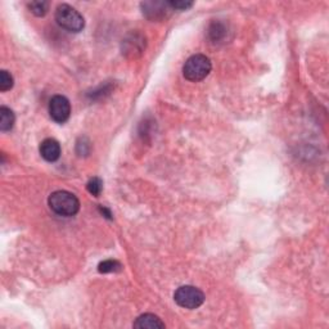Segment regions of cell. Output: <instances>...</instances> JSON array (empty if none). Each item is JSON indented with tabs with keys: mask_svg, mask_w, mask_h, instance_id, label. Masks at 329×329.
<instances>
[{
	"mask_svg": "<svg viewBox=\"0 0 329 329\" xmlns=\"http://www.w3.org/2000/svg\"><path fill=\"white\" fill-rule=\"evenodd\" d=\"M48 205L54 214L64 217L73 216L80 210L79 198L67 190H57L52 193L48 198Z\"/></svg>",
	"mask_w": 329,
	"mask_h": 329,
	"instance_id": "obj_1",
	"label": "cell"
},
{
	"mask_svg": "<svg viewBox=\"0 0 329 329\" xmlns=\"http://www.w3.org/2000/svg\"><path fill=\"white\" fill-rule=\"evenodd\" d=\"M212 63L209 57L205 54H194L189 57L183 67V75L187 80L198 83L206 79L209 73L211 72Z\"/></svg>",
	"mask_w": 329,
	"mask_h": 329,
	"instance_id": "obj_2",
	"label": "cell"
},
{
	"mask_svg": "<svg viewBox=\"0 0 329 329\" xmlns=\"http://www.w3.org/2000/svg\"><path fill=\"white\" fill-rule=\"evenodd\" d=\"M56 21L59 27L68 32H80L85 27L83 14L68 4H61L56 11Z\"/></svg>",
	"mask_w": 329,
	"mask_h": 329,
	"instance_id": "obj_3",
	"label": "cell"
},
{
	"mask_svg": "<svg viewBox=\"0 0 329 329\" xmlns=\"http://www.w3.org/2000/svg\"><path fill=\"white\" fill-rule=\"evenodd\" d=\"M174 300L180 308L197 309L205 302V294L201 289L193 286H183L176 289L174 294Z\"/></svg>",
	"mask_w": 329,
	"mask_h": 329,
	"instance_id": "obj_4",
	"label": "cell"
},
{
	"mask_svg": "<svg viewBox=\"0 0 329 329\" xmlns=\"http://www.w3.org/2000/svg\"><path fill=\"white\" fill-rule=\"evenodd\" d=\"M49 115L56 122H66L71 116L70 100L64 95H54L49 102Z\"/></svg>",
	"mask_w": 329,
	"mask_h": 329,
	"instance_id": "obj_5",
	"label": "cell"
},
{
	"mask_svg": "<svg viewBox=\"0 0 329 329\" xmlns=\"http://www.w3.org/2000/svg\"><path fill=\"white\" fill-rule=\"evenodd\" d=\"M39 150H40L41 157L45 161H48V162H56L61 157L62 153L61 144L56 139H52V138L43 140Z\"/></svg>",
	"mask_w": 329,
	"mask_h": 329,
	"instance_id": "obj_6",
	"label": "cell"
},
{
	"mask_svg": "<svg viewBox=\"0 0 329 329\" xmlns=\"http://www.w3.org/2000/svg\"><path fill=\"white\" fill-rule=\"evenodd\" d=\"M143 14L149 19H158L166 16V8H170L167 3H157V2H149V3H142Z\"/></svg>",
	"mask_w": 329,
	"mask_h": 329,
	"instance_id": "obj_7",
	"label": "cell"
},
{
	"mask_svg": "<svg viewBox=\"0 0 329 329\" xmlns=\"http://www.w3.org/2000/svg\"><path fill=\"white\" fill-rule=\"evenodd\" d=\"M134 328H139V329L165 328V323H163L157 315H153V314H144V315H140L139 318L135 320Z\"/></svg>",
	"mask_w": 329,
	"mask_h": 329,
	"instance_id": "obj_8",
	"label": "cell"
},
{
	"mask_svg": "<svg viewBox=\"0 0 329 329\" xmlns=\"http://www.w3.org/2000/svg\"><path fill=\"white\" fill-rule=\"evenodd\" d=\"M144 39L139 35H131L130 38L126 39L123 41V45H125V49H123V53L125 54H133V53H142L143 49H144Z\"/></svg>",
	"mask_w": 329,
	"mask_h": 329,
	"instance_id": "obj_9",
	"label": "cell"
},
{
	"mask_svg": "<svg viewBox=\"0 0 329 329\" xmlns=\"http://www.w3.org/2000/svg\"><path fill=\"white\" fill-rule=\"evenodd\" d=\"M14 117L13 111L9 110L8 107H0V130L2 131H9L12 130L14 125Z\"/></svg>",
	"mask_w": 329,
	"mask_h": 329,
	"instance_id": "obj_10",
	"label": "cell"
},
{
	"mask_svg": "<svg viewBox=\"0 0 329 329\" xmlns=\"http://www.w3.org/2000/svg\"><path fill=\"white\" fill-rule=\"evenodd\" d=\"M27 7H29L31 13H34L38 17H43L48 12L49 3L48 2H31V3L27 4Z\"/></svg>",
	"mask_w": 329,
	"mask_h": 329,
	"instance_id": "obj_11",
	"label": "cell"
},
{
	"mask_svg": "<svg viewBox=\"0 0 329 329\" xmlns=\"http://www.w3.org/2000/svg\"><path fill=\"white\" fill-rule=\"evenodd\" d=\"M121 264L116 260H106V261L100 262L99 266H98V271L99 273H115V271L121 270Z\"/></svg>",
	"mask_w": 329,
	"mask_h": 329,
	"instance_id": "obj_12",
	"label": "cell"
},
{
	"mask_svg": "<svg viewBox=\"0 0 329 329\" xmlns=\"http://www.w3.org/2000/svg\"><path fill=\"white\" fill-rule=\"evenodd\" d=\"M209 34H210V36H211L212 40L216 43V41H220L225 35H226V29H225L224 24H221L217 22V23L211 24Z\"/></svg>",
	"mask_w": 329,
	"mask_h": 329,
	"instance_id": "obj_13",
	"label": "cell"
},
{
	"mask_svg": "<svg viewBox=\"0 0 329 329\" xmlns=\"http://www.w3.org/2000/svg\"><path fill=\"white\" fill-rule=\"evenodd\" d=\"M13 76L6 70L0 71V91H8L13 88Z\"/></svg>",
	"mask_w": 329,
	"mask_h": 329,
	"instance_id": "obj_14",
	"label": "cell"
},
{
	"mask_svg": "<svg viewBox=\"0 0 329 329\" xmlns=\"http://www.w3.org/2000/svg\"><path fill=\"white\" fill-rule=\"evenodd\" d=\"M86 189H88V192L90 193V194H93L94 197H98L103 190L102 179H99V178H91L88 182V184H86Z\"/></svg>",
	"mask_w": 329,
	"mask_h": 329,
	"instance_id": "obj_15",
	"label": "cell"
},
{
	"mask_svg": "<svg viewBox=\"0 0 329 329\" xmlns=\"http://www.w3.org/2000/svg\"><path fill=\"white\" fill-rule=\"evenodd\" d=\"M169 7L175 11H188L194 6L193 2H184V0H176V2H167Z\"/></svg>",
	"mask_w": 329,
	"mask_h": 329,
	"instance_id": "obj_16",
	"label": "cell"
},
{
	"mask_svg": "<svg viewBox=\"0 0 329 329\" xmlns=\"http://www.w3.org/2000/svg\"><path fill=\"white\" fill-rule=\"evenodd\" d=\"M83 140V143L78 142V153L80 156L83 155H88L89 150H90V144H89V142L86 139H81Z\"/></svg>",
	"mask_w": 329,
	"mask_h": 329,
	"instance_id": "obj_17",
	"label": "cell"
}]
</instances>
